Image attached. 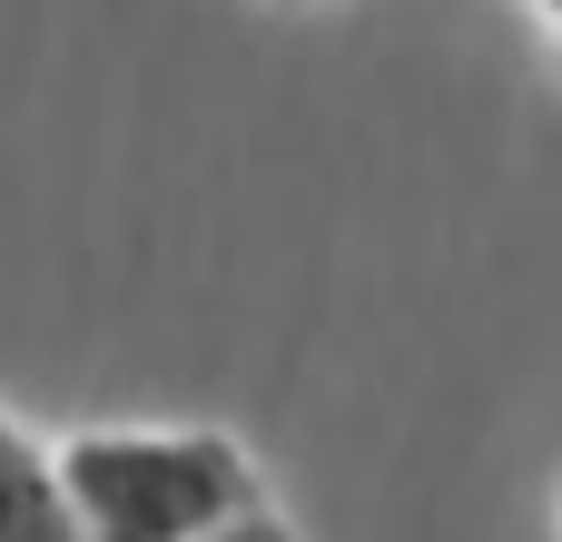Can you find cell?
Listing matches in <instances>:
<instances>
[{
    "label": "cell",
    "instance_id": "obj_1",
    "mask_svg": "<svg viewBox=\"0 0 562 542\" xmlns=\"http://www.w3.org/2000/svg\"><path fill=\"white\" fill-rule=\"evenodd\" d=\"M79 542H207L267 504V474L217 425H89L49 444Z\"/></svg>",
    "mask_w": 562,
    "mask_h": 542
},
{
    "label": "cell",
    "instance_id": "obj_2",
    "mask_svg": "<svg viewBox=\"0 0 562 542\" xmlns=\"http://www.w3.org/2000/svg\"><path fill=\"white\" fill-rule=\"evenodd\" d=\"M0 542H79L69 504H59L49 434H30L10 405H0Z\"/></svg>",
    "mask_w": 562,
    "mask_h": 542
},
{
    "label": "cell",
    "instance_id": "obj_3",
    "mask_svg": "<svg viewBox=\"0 0 562 542\" xmlns=\"http://www.w3.org/2000/svg\"><path fill=\"white\" fill-rule=\"evenodd\" d=\"M207 542H296V523H286L277 504H257V513H237V523H217Z\"/></svg>",
    "mask_w": 562,
    "mask_h": 542
},
{
    "label": "cell",
    "instance_id": "obj_4",
    "mask_svg": "<svg viewBox=\"0 0 562 542\" xmlns=\"http://www.w3.org/2000/svg\"><path fill=\"white\" fill-rule=\"evenodd\" d=\"M533 10V30H562V0H524Z\"/></svg>",
    "mask_w": 562,
    "mask_h": 542
},
{
    "label": "cell",
    "instance_id": "obj_5",
    "mask_svg": "<svg viewBox=\"0 0 562 542\" xmlns=\"http://www.w3.org/2000/svg\"><path fill=\"white\" fill-rule=\"evenodd\" d=\"M267 10H316V0H267Z\"/></svg>",
    "mask_w": 562,
    "mask_h": 542
}]
</instances>
